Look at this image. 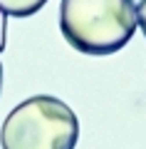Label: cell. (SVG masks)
I'll return each mask as SVG.
<instances>
[{"label": "cell", "instance_id": "obj_5", "mask_svg": "<svg viewBox=\"0 0 146 149\" xmlns=\"http://www.w3.org/2000/svg\"><path fill=\"white\" fill-rule=\"evenodd\" d=\"M5 35H8V15L0 10V52L5 50Z\"/></svg>", "mask_w": 146, "mask_h": 149}, {"label": "cell", "instance_id": "obj_6", "mask_svg": "<svg viewBox=\"0 0 146 149\" xmlns=\"http://www.w3.org/2000/svg\"><path fill=\"white\" fill-rule=\"evenodd\" d=\"M0 90H3V65H0Z\"/></svg>", "mask_w": 146, "mask_h": 149}, {"label": "cell", "instance_id": "obj_3", "mask_svg": "<svg viewBox=\"0 0 146 149\" xmlns=\"http://www.w3.org/2000/svg\"><path fill=\"white\" fill-rule=\"evenodd\" d=\"M47 0H0V10L5 15H15V17H30L35 15L40 8H45Z\"/></svg>", "mask_w": 146, "mask_h": 149}, {"label": "cell", "instance_id": "obj_4", "mask_svg": "<svg viewBox=\"0 0 146 149\" xmlns=\"http://www.w3.org/2000/svg\"><path fill=\"white\" fill-rule=\"evenodd\" d=\"M136 20H139V27L146 35V0H141L139 5H136Z\"/></svg>", "mask_w": 146, "mask_h": 149}, {"label": "cell", "instance_id": "obj_1", "mask_svg": "<svg viewBox=\"0 0 146 149\" xmlns=\"http://www.w3.org/2000/svg\"><path fill=\"white\" fill-rule=\"evenodd\" d=\"M136 20L134 0H62L60 30L74 50L84 55L119 52L134 37Z\"/></svg>", "mask_w": 146, "mask_h": 149}, {"label": "cell", "instance_id": "obj_2", "mask_svg": "<svg viewBox=\"0 0 146 149\" xmlns=\"http://www.w3.org/2000/svg\"><path fill=\"white\" fill-rule=\"evenodd\" d=\"M79 119L67 102L35 95L12 107L0 127L3 149H74Z\"/></svg>", "mask_w": 146, "mask_h": 149}]
</instances>
